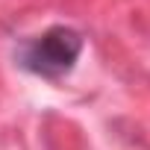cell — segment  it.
<instances>
[{
  "mask_svg": "<svg viewBox=\"0 0 150 150\" xmlns=\"http://www.w3.org/2000/svg\"><path fill=\"white\" fill-rule=\"evenodd\" d=\"M83 44H86L83 33L65 24H56L44 30L41 35H33L30 41L21 44L18 65L41 80H59L74 71V65L83 53Z\"/></svg>",
  "mask_w": 150,
  "mask_h": 150,
  "instance_id": "obj_1",
  "label": "cell"
}]
</instances>
